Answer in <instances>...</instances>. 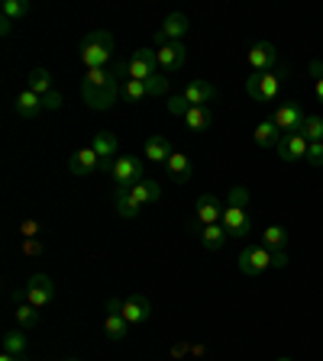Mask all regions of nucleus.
I'll use <instances>...</instances> for the list:
<instances>
[{"label": "nucleus", "instance_id": "obj_30", "mask_svg": "<svg viewBox=\"0 0 323 361\" xmlns=\"http://www.w3.org/2000/svg\"><path fill=\"white\" fill-rule=\"evenodd\" d=\"M262 245L271 248V252H285V245H288V229H285V226H269V229L262 233Z\"/></svg>", "mask_w": 323, "mask_h": 361}, {"label": "nucleus", "instance_id": "obj_25", "mask_svg": "<svg viewBox=\"0 0 323 361\" xmlns=\"http://www.w3.org/2000/svg\"><path fill=\"white\" fill-rule=\"evenodd\" d=\"M133 200L139 203V207H149V203H155L158 197H162V188H158L155 180H149V178H143V180H136L133 188Z\"/></svg>", "mask_w": 323, "mask_h": 361}, {"label": "nucleus", "instance_id": "obj_42", "mask_svg": "<svg viewBox=\"0 0 323 361\" xmlns=\"http://www.w3.org/2000/svg\"><path fill=\"white\" fill-rule=\"evenodd\" d=\"M23 252H26V255H42L45 245L42 242H36V239H23Z\"/></svg>", "mask_w": 323, "mask_h": 361}, {"label": "nucleus", "instance_id": "obj_1", "mask_svg": "<svg viewBox=\"0 0 323 361\" xmlns=\"http://www.w3.org/2000/svg\"><path fill=\"white\" fill-rule=\"evenodd\" d=\"M110 52H113V32H107V30L84 32L81 45H78V59L84 61V68H88V71L110 65Z\"/></svg>", "mask_w": 323, "mask_h": 361}, {"label": "nucleus", "instance_id": "obj_15", "mask_svg": "<svg viewBox=\"0 0 323 361\" xmlns=\"http://www.w3.org/2000/svg\"><path fill=\"white\" fill-rule=\"evenodd\" d=\"M307 149H310V142L301 133H285L275 152L281 155V161H301V158H307Z\"/></svg>", "mask_w": 323, "mask_h": 361}, {"label": "nucleus", "instance_id": "obj_45", "mask_svg": "<svg viewBox=\"0 0 323 361\" xmlns=\"http://www.w3.org/2000/svg\"><path fill=\"white\" fill-rule=\"evenodd\" d=\"M310 75H314V78H323V61H310Z\"/></svg>", "mask_w": 323, "mask_h": 361}, {"label": "nucleus", "instance_id": "obj_24", "mask_svg": "<svg viewBox=\"0 0 323 361\" xmlns=\"http://www.w3.org/2000/svg\"><path fill=\"white\" fill-rule=\"evenodd\" d=\"M113 207H117V216H123V219H133L136 213L143 210V207L133 200V190H129V188H117V190H113Z\"/></svg>", "mask_w": 323, "mask_h": 361}, {"label": "nucleus", "instance_id": "obj_36", "mask_svg": "<svg viewBox=\"0 0 323 361\" xmlns=\"http://www.w3.org/2000/svg\"><path fill=\"white\" fill-rule=\"evenodd\" d=\"M146 87H149V97H162V94H168V75H152L149 81H146Z\"/></svg>", "mask_w": 323, "mask_h": 361}, {"label": "nucleus", "instance_id": "obj_28", "mask_svg": "<svg viewBox=\"0 0 323 361\" xmlns=\"http://www.w3.org/2000/svg\"><path fill=\"white\" fill-rule=\"evenodd\" d=\"M26 87H30L33 94H39V97H45V94L52 90V75H49L45 68H33L30 75H26Z\"/></svg>", "mask_w": 323, "mask_h": 361}, {"label": "nucleus", "instance_id": "obj_22", "mask_svg": "<svg viewBox=\"0 0 323 361\" xmlns=\"http://www.w3.org/2000/svg\"><path fill=\"white\" fill-rule=\"evenodd\" d=\"M281 135H285V133H281V129L275 126V123H271V120H262L256 129H252V139H256V145H259V149H278Z\"/></svg>", "mask_w": 323, "mask_h": 361}, {"label": "nucleus", "instance_id": "obj_44", "mask_svg": "<svg viewBox=\"0 0 323 361\" xmlns=\"http://www.w3.org/2000/svg\"><path fill=\"white\" fill-rule=\"evenodd\" d=\"M271 264H275V268H285V264H288V255H285V252H275V258H271Z\"/></svg>", "mask_w": 323, "mask_h": 361}, {"label": "nucleus", "instance_id": "obj_49", "mask_svg": "<svg viewBox=\"0 0 323 361\" xmlns=\"http://www.w3.org/2000/svg\"><path fill=\"white\" fill-rule=\"evenodd\" d=\"M278 361H294V358H278Z\"/></svg>", "mask_w": 323, "mask_h": 361}, {"label": "nucleus", "instance_id": "obj_32", "mask_svg": "<svg viewBox=\"0 0 323 361\" xmlns=\"http://www.w3.org/2000/svg\"><path fill=\"white\" fill-rule=\"evenodd\" d=\"M4 352H10V355H16V358H23V355H26V336H23L20 329H16V332H7V336H4Z\"/></svg>", "mask_w": 323, "mask_h": 361}, {"label": "nucleus", "instance_id": "obj_5", "mask_svg": "<svg viewBox=\"0 0 323 361\" xmlns=\"http://www.w3.org/2000/svg\"><path fill=\"white\" fill-rule=\"evenodd\" d=\"M55 300V284L49 274H33L26 281V303H33L36 310H45Z\"/></svg>", "mask_w": 323, "mask_h": 361}, {"label": "nucleus", "instance_id": "obj_13", "mask_svg": "<svg viewBox=\"0 0 323 361\" xmlns=\"http://www.w3.org/2000/svg\"><path fill=\"white\" fill-rule=\"evenodd\" d=\"M220 223H223V229L233 235V239H246V235L252 233V219H249L246 207H226Z\"/></svg>", "mask_w": 323, "mask_h": 361}, {"label": "nucleus", "instance_id": "obj_38", "mask_svg": "<svg viewBox=\"0 0 323 361\" xmlns=\"http://www.w3.org/2000/svg\"><path fill=\"white\" fill-rule=\"evenodd\" d=\"M39 233H42V223H39V219H23V223H20V235H23V239H36Z\"/></svg>", "mask_w": 323, "mask_h": 361}, {"label": "nucleus", "instance_id": "obj_3", "mask_svg": "<svg viewBox=\"0 0 323 361\" xmlns=\"http://www.w3.org/2000/svg\"><path fill=\"white\" fill-rule=\"evenodd\" d=\"M110 178L117 180V188H133L136 180L146 178V161L136 155H120L117 161H113V171Z\"/></svg>", "mask_w": 323, "mask_h": 361}, {"label": "nucleus", "instance_id": "obj_48", "mask_svg": "<svg viewBox=\"0 0 323 361\" xmlns=\"http://www.w3.org/2000/svg\"><path fill=\"white\" fill-rule=\"evenodd\" d=\"M65 361H81V358H65Z\"/></svg>", "mask_w": 323, "mask_h": 361}, {"label": "nucleus", "instance_id": "obj_40", "mask_svg": "<svg viewBox=\"0 0 323 361\" xmlns=\"http://www.w3.org/2000/svg\"><path fill=\"white\" fill-rule=\"evenodd\" d=\"M259 81H262V75H256V71H252V75L246 78V84H242V87H246V94L252 100H259Z\"/></svg>", "mask_w": 323, "mask_h": 361}, {"label": "nucleus", "instance_id": "obj_34", "mask_svg": "<svg viewBox=\"0 0 323 361\" xmlns=\"http://www.w3.org/2000/svg\"><path fill=\"white\" fill-rule=\"evenodd\" d=\"M165 110L172 113V116H178V120H184V116H188V110H191V104H188V97H184V94H175V97H168Z\"/></svg>", "mask_w": 323, "mask_h": 361}, {"label": "nucleus", "instance_id": "obj_41", "mask_svg": "<svg viewBox=\"0 0 323 361\" xmlns=\"http://www.w3.org/2000/svg\"><path fill=\"white\" fill-rule=\"evenodd\" d=\"M42 106H45V110H59V106H61V94H59V90H49V94L42 97Z\"/></svg>", "mask_w": 323, "mask_h": 361}, {"label": "nucleus", "instance_id": "obj_39", "mask_svg": "<svg viewBox=\"0 0 323 361\" xmlns=\"http://www.w3.org/2000/svg\"><path fill=\"white\" fill-rule=\"evenodd\" d=\"M304 161H310L314 168H323V142H310L307 158H304Z\"/></svg>", "mask_w": 323, "mask_h": 361}, {"label": "nucleus", "instance_id": "obj_35", "mask_svg": "<svg viewBox=\"0 0 323 361\" xmlns=\"http://www.w3.org/2000/svg\"><path fill=\"white\" fill-rule=\"evenodd\" d=\"M123 97L133 100V104L136 100H146L149 97V87H146V81H127L123 84Z\"/></svg>", "mask_w": 323, "mask_h": 361}, {"label": "nucleus", "instance_id": "obj_11", "mask_svg": "<svg viewBox=\"0 0 323 361\" xmlns=\"http://www.w3.org/2000/svg\"><path fill=\"white\" fill-rule=\"evenodd\" d=\"M223 210L226 207L213 194H201L197 197V203H194V223H201V229L204 226H213V223L223 219Z\"/></svg>", "mask_w": 323, "mask_h": 361}, {"label": "nucleus", "instance_id": "obj_9", "mask_svg": "<svg viewBox=\"0 0 323 361\" xmlns=\"http://www.w3.org/2000/svg\"><path fill=\"white\" fill-rule=\"evenodd\" d=\"M269 120L275 123V126H278L281 133H298V129H301V123L307 120V116H304V106H301V104H294V100H291V104H281L278 110H275V113L269 116Z\"/></svg>", "mask_w": 323, "mask_h": 361}, {"label": "nucleus", "instance_id": "obj_43", "mask_svg": "<svg viewBox=\"0 0 323 361\" xmlns=\"http://www.w3.org/2000/svg\"><path fill=\"white\" fill-rule=\"evenodd\" d=\"M10 32H13V20L0 16V36H10Z\"/></svg>", "mask_w": 323, "mask_h": 361}, {"label": "nucleus", "instance_id": "obj_19", "mask_svg": "<svg viewBox=\"0 0 323 361\" xmlns=\"http://www.w3.org/2000/svg\"><path fill=\"white\" fill-rule=\"evenodd\" d=\"M165 171L168 178L175 180V184H188L191 178H194V168H191V158L184 155V152H175L172 158L165 161Z\"/></svg>", "mask_w": 323, "mask_h": 361}, {"label": "nucleus", "instance_id": "obj_21", "mask_svg": "<svg viewBox=\"0 0 323 361\" xmlns=\"http://www.w3.org/2000/svg\"><path fill=\"white\" fill-rule=\"evenodd\" d=\"M42 110H45L42 97H39V94H33L30 87H23L20 94H16V113H20L23 120H36Z\"/></svg>", "mask_w": 323, "mask_h": 361}, {"label": "nucleus", "instance_id": "obj_47", "mask_svg": "<svg viewBox=\"0 0 323 361\" xmlns=\"http://www.w3.org/2000/svg\"><path fill=\"white\" fill-rule=\"evenodd\" d=\"M0 361H23V358H16V355H10V352H4V355H0Z\"/></svg>", "mask_w": 323, "mask_h": 361}, {"label": "nucleus", "instance_id": "obj_31", "mask_svg": "<svg viewBox=\"0 0 323 361\" xmlns=\"http://www.w3.org/2000/svg\"><path fill=\"white\" fill-rule=\"evenodd\" d=\"M298 133L307 139V142H323V120L320 116H307V120L301 123V129Z\"/></svg>", "mask_w": 323, "mask_h": 361}, {"label": "nucleus", "instance_id": "obj_37", "mask_svg": "<svg viewBox=\"0 0 323 361\" xmlns=\"http://www.w3.org/2000/svg\"><path fill=\"white\" fill-rule=\"evenodd\" d=\"M246 203H249V190L242 188V184L230 188V197H226V207H246Z\"/></svg>", "mask_w": 323, "mask_h": 361}, {"label": "nucleus", "instance_id": "obj_20", "mask_svg": "<svg viewBox=\"0 0 323 361\" xmlns=\"http://www.w3.org/2000/svg\"><path fill=\"white\" fill-rule=\"evenodd\" d=\"M184 97H188V104L191 106H207L213 97H217V87H213L211 81H191L188 87L181 90Z\"/></svg>", "mask_w": 323, "mask_h": 361}, {"label": "nucleus", "instance_id": "obj_16", "mask_svg": "<svg viewBox=\"0 0 323 361\" xmlns=\"http://www.w3.org/2000/svg\"><path fill=\"white\" fill-rule=\"evenodd\" d=\"M285 78H288V65H278L275 71H265L262 81H259V104H269V100L278 97Z\"/></svg>", "mask_w": 323, "mask_h": 361}, {"label": "nucleus", "instance_id": "obj_27", "mask_svg": "<svg viewBox=\"0 0 323 361\" xmlns=\"http://www.w3.org/2000/svg\"><path fill=\"white\" fill-rule=\"evenodd\" d=\"M184 126H188L191 133H207V129L213 126V113L207 110V106H191L188 116H184Z\"/></svg>", "mask_w": 323, "mask_h": 361}, {"label": "nucleus", "instance_id": "obj_46", "mask_svg": "<svg viewBox=\"0 0 323 361\" xmlns=\"http://www.w3.org/2000/svg\"><path fill=\"white\" fill-rule=\"evenodd\" d=\"M314 94H317V104L323 106V78H317V84H314Z\"/></svg>", "mask_w": 323, "mask_h": 361}, {"label": "nucleus", "instance_id": "obj_7", "mask_svg": "<svg viewBox=\"0 0 323 361\" xmlns=\"http://www.w3.org/2000/svg\"><path fill=\"white\" fill-rule=\"evenodd\" d=\"M191 32V20L184 13H168L162 20V26L155 30V42L165 45V42H181V39Z\"/></svg>", "mask_w": 323, "mask_h": 361}, {"label": "nucleus", "instance_id": "obj_12", "mask_svg": "<svg viewBox=\"0 0 323 361\" xmlns=\"http://www.w3.org/2000/svg\"><path fill=\"white\" fill-rule=\"evenodd\" d=\"M120 307H123V300H107L104 332H107V338H110V342H123V338H127V332H129V323L123 319Z\"/></svg>", "mask_w": 323, "mask_h": 361}, {"label": "nucleus", "instance_id": "obj_4", "mask_svg": "<svg viewBox=\"0 0 323 361\" xmlns=\"http://www.w3.org/2000/svg\"><path fill=\"white\" fill-rule=\"evenodd\" d=\"M271 258H275L271 248L249 245V248H242V255H240V271L242 274H249V278H256V274H262V271L271 268Z\"/></svg>", "mask_w": 323, "mask_h": 361}, {"label": "nucleus", "instance_id": "obj_26", "mask_svg": "<svg viewBox=\"0 0 323 361\" xmlns=\"http://www.w3.org/2000/svg\"><path fill=\"white\" fill-rule=\"evenodd\" d=\"M197 235H201V245L207 248V252H220V248L226 245V235L230 233L223 229V223H213V226H204Z\"/></svg>", "mask_w": 323, "mask_h": 361}, {"label": "nucleus", "instance_id": "obj_14", "mask_svg": "<svg viewBox=\"0 0 323 361\" xmlns=\"http://www.w3.org/2000/svg\"><path fill=\"white\" fill-rule=\"evenodd\" d=\"M120 313H123V319H127L129 326H143V323H149L152 303H149V297H143V293H133V297L123 300Z\"/></svg>", "mask_w": 323, "mask_h": 361}, {"label": "nucleus", "instance_id": "obj_2", "mask_svg": "<svg viewBox=\"0 0 323 361\" xmlns=\"http://www.w3.org/2000/svg\"><path fill=\"white\" fill-rule=\"evenodd\" d=\"M152 75H158L155 49H136V52L123 61V78H127V81H149Z\"/></svg>", "mask_w": 323, "mask_h": 361}, {"label": "nucleus", "instance_id": "obj_33", "mask_svg": "<svg viewBox=\"0 0 323 361\" xmlns=\"http://www.w3.org/2000/svg\"><path fill=\"white\" fill-rule=\"evenodd\" d=\"M4 16H7V20H23V16L30 13V4H26V0H4Z\"/></svg>", "mask_w": 323, "mask_h": 361}, {"label": "nucleus", "instance_id": "obj_10", "mask_svg": "<svg viewBox=\"0 0 323 361\" xmlns=\"http://www.w3.org/2000/svg\"><path fill=\"white\" fill-rule=\"evenodd\" d=\"M249 68L256 71V75H265V71H271V68L278 65V49L271 42H256L252 49H249Z\"/></svg>", "mask_w": 323, "mask_h": 361}, {"label": "nucleus", "instance_id": "obj_23", "mask_svg": "<svg viewBox=\"0 0 323 361\" xmlns=\"http://www.w3.org/2000/svg\"><path fill=\"white\" fill-rule=\"evenodd\" d=\"M172 155H175V149L165 135H149V139H146V158H149V161H162V165H165Z\"/></svg>", "mask_w": 323, "mask_h": 361}, {"label": "nucleus", "instance_id": "obj_17", "mask_svg": "<svg viewBox=\"0 0 323 361\" xmlns=\"http://www.w3.org/2000/svg\"><path fill=\"white\" fill-rule=\"evenodd\" d=\"M68 168H71V174H78V178H88V174L100 171V158H98V152L88 145V149H78L75 155L68 158Z\"/></svg>", "mask_w": 323, "mask_h": 361}, {"label": "nucleus", "instance_id": "obj_6", "mask_svg": "<svg viewBox=\"0 0 323 361\" xmlns=\"http://www.w3.org/2000/svg\"><path fill=\"white\" fill-rule=\"evenodd\" d=\"M90 149L98 152V158H100V171L110 174L113 171V161L120 158V139L104 129V133H98L94 139H90Z\"/></svg>", "mask_w": 323, "mask_h": 361}, {"label": "nucleus", "instance_id": "obj_29", "mask_svg": "<svg viewBox=\"0 0 323 361\" xmlns=\"http://www.w3.org/2000/svg\"><path fill=\"white\" fill-rule=\"evenodd\" d=\"M16 323H20V329H36L39 319H42V310H36L33 303H16Z\"/></svg>", "mask_w": 323, "mask_h": 361}, {"label": "nucleus", "instance_id": "obj_18", "mask_svg": "<svg viewBox=\"0 0 323 361\" xmlns=\"http://www.w3.org/2000/svg\"><path fill=\"white\" fill-rule=\"evenodd\" d=\"M117 97L120 94H113V90H98V87H90V84H81V100L90 106V110H110L113 104H117Z\"/></svg>", "mask_w": 323, "mask_h": 361}, {"label": "nucleus", "instance_id": "obj_8", "mask_svg": "<svg viewBox=\"0 0 323 361\" xmlns=\"http://www.w3.org/2000/svg\"><path fill=\"white\" fill-rule=\"evenodd\" d=\"M155 55H158V71L162 75H175V71H181L184 59H188V49H184V42H165L155 49Z\"/></svg>", "mask_w": 323, "mask_h": 361}]
</instances>
